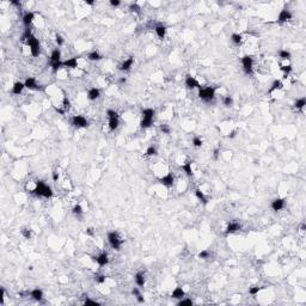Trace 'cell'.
I'll return each mask as SVG.
<instances>
[{"mask_svg":"<svg viewBox=\"0 0 306 306\" xmlns=\"http://www.w3.org/2000/svg\"><path fill=\"white\" fill-rule=\"evenodd\" d=\"M240 230V225L238 222H230L227 228H226V234H230V233H233L236 231Z\"/></svg>","mask_w":306,"mask_h":306,"instance_id":"603a6c76","label":"cell"},{"mask_svg":"<svg viewBox=\"0 0 306 306\" xmlns=\"http://www.w3.org/2000/svg\"><path fill=\"white\" fill-rule=\"evenodd\" d=\"M178 305L182 306V305H193V301H191L190 299H181L180 301H178Z\"/></svg>","mask_w":306,"mask_h":306,"instance_id":"ee69618b","label":"cell"},{"mask_svg":"<svg viewBox=\"0 0 306 306\" xmlns=\"http://www.w3.org/2000/svg\"><path fill=\"white\" fill-rule=\"evenodd\" d=\"M185 86L188 88H190V90H193V88H200L201 85L199 84V81L194 78V76H191V75H187V78H185Z\"/></svg>","mask_w":306,"mask_h":306,"instance_id":"ba28073f","label":"cell"},{"mask_svg":"<svg viewBox=\"0 0 306 306\" xmlns=\"http://www.w3.org/2000/svg\"><path fill=\"white\" fill-rule=\"evenodd\" d=\"M222 103L226 108H231L233 105V98L231 96H225L224 97V100H222Z\"/></svg>","mask_w":306,"mask_h":306,"instance_id":"4dcf8cb0","label":"cell"},{"mask_svg":"<svg viewBox=\"0 0 306 306\" xmlns=\"http://www.w3.org/2000/svg\"><path fill=\"white\" fill-rule=\"evenodd\" d=\"M135 282H136V285L139 286V287H144V285H145V275H144V273H136L135 274Z\"/></svg>","mask_w":306,"mask_h":306,"instance_id":"cb8c5ba5","label":"cell"},{"mask_svg":"<svg viewBox=\"0 0 306 306\" xmlns=\"http://www.w3.org/2000/svg\"><path fill=\"white\" fill-rule=\"evenodd\" d=\"M12 5H15V6H20V3L19 1H11Z\"/></svg>","mask_w":306,"mask_h":306,"instance_id":"91938a15","label":"cell"},{"mask_svg":"<svg viewBox=\"0 0 306 306\" xmlns=\"http://www.w3.org/2000/svg\"><path fill=\"white\" fill-rule=\"evenodd\" d=\"M219 153H220V149L219 148H216V149H214V159L215 160H218V158H219Z\"/></svg>","mask_w":306,"mask_h":306,"instance_id":"f5cc1de1","label":"cell"},{"mask_svg":"<svg viewBox=\"0 0 306 306\" xmlns=\"http://www.w3.org/2000/svg\"><path fill=\"white\" fill-rule=\"evenodd\" d=\"M95 280H96V282H98V284H104L105 282V276L104 275H97L95 277Z\"/></svg>","mask_w":306,"mask_h":306,"instance_id":"f6af8a7d","label":"cell"},{"mask_svg":"<svg viewBox=\"0 0 306 306\" xmlns=\"http://www.w3.org/2000/svg\"><path fill=\"white\" fill-rule=\"evenodd\" d=\"M99 96H100V91H99V88H97V87L90 88V90H88V92H87V98L90 99V100H95V99H97Z\"/></svg>","mask_w":306,"mask_h":306,"instance_id":"2e32d148","label":"cell"},{"mask_svg":"<svg viewBox=\"0 0 306 306\" xmlns=\"http://www.w3.org/2000/svg\"><path fill=\"white\" fill-rule=\"evenodd\" d=\"M132 294H133L134 297H139V295H140V291H139V288L134 287V288L132 289Z\"/></svg>","mask_w":306,"mask_h":306,"instance_id":"816d5d0a","label":"cell"},{"mask_svg":"<svg viewBox=\"0 0 306 306\" xmlns=\"http://www.w3.org/2000/svg\"><path fill=\"white\" fill-rule=\"evenodd\" d=\"M262 289V287H258V286H255V287H251V288H249V293L251 295H256L257 293L260 292Z\"/></svg>","mask_w":306,"mask_h":306,"instance_id":"f35d334b","label":"cell"},{"mask_svg":"<svg viewBox=\"0 0 306 306\" xmlns=\"http://www.w3.org/2000/svg\"><path fill=\"white\" fill-rule=\"evenodd\" d=\"M108 241H109L110 246L112 249H115V250H120L121 245L123 244V240L119 237V233L115 232V231L108 233Z\"/></svg>","mask_w":306,"mask_h":306,"instance_id":"3957f363","label":"cell"},{"mask_svg":"<svg viewBox=\"0 0 306 306\" xmlns=\"http://www.w3.org/2000/svg\"><path fill=\"white\" fill-rule=\"evenodd\" d=\"M61 61V52L60 49H54L52 55H50V63H55V62H59Z\"/></svg>","mask_w":306,"mask_h":306,"instance_id":"ffe728a7","label":"cell"},{"mask_svg":"<svg viewBox=\"0 0 306 306\" xmlns=\"http://www.w3.org/2000/svg\"><path fill=\"white\" fill-rule=\"evenodd\" d=\"M136 299H138V301H139V302H144V298H142V295H141V294H140L139 297H136Z\"/></svg>","mask_w":306,"mask_h":306,"instance_id":"680465c9","label":"cell"},{"mask_svg":"<svg viewBox=\"0 0 306 306\" xmlns=\"http://www.w3.org/2000/svg\"><path fill=\"white\" fill-rule=\"evenodd\" d=\"M129 10H131L132 12H136V13H140V7H139L136 4H132V5L129 6Z\"/></svg>","mask_w":306,"mask_h":306,"instance_id":"7dc6e473","label":"cell"},{"mask_svg":"<svg viewBox=\"0 0 306 306\" xmlns=\"http://www.w3.org/2000/svg\"><path fill=\"white\" fill-rule=\"evenodd\" d=\"M119 127V117H111L109 119V129L115 131Z\"/></svg>","mask_w":306,"mask_h":306,"instance_id":"83f0119b","label":"cell"},{"mask_svg":"<svg viewBox=\"0 0 306 306\" xmlns=\"http://www.w3.org/2000/svg\"><path fill=\"white\" fill-rule=\"evenodd\" d=\"M87 59L91 60V61H99V60L103 59V56H102L98 52H92V53H90L87 55Z\"/></svg>","mask_w":306,"mask_h":306,"instance_id":"f1b7e54d","label":"cell"},{"mask_svg":"<svg viewBox=\"0 0 306 306\" xmlns=\"http://www.w3.org/2000/svg\"><path fill=\"white\" fill-rule=\"evenodd\" d=\"M236 135H237V131H232L231 133H230V135H228V138H230V139H233V138H234Z\"/></svg>","mask_w":306,"mask_h":306,"instance_id":"9f6ffc18","label":"cell"},{"mask_svg":"<svg viewBox=\"0 0 306 306\" xmlns=\"http://www.w3.org/2000/svg\"><path fill=\"white\" fill-rule=\"evenodd\" d=\"M30 295H31L32 299H35L36 301H41V300L43 299V292H42V289H40V288H35V289H32V291L30 292Z\"/></svg>","mask_w":306,"mask_h":306,"instance_id":"e0dca14e","label":"cell"},{"mask_svg":"<svg viewBox=\"0 0 306 306\" xmlns=\"http://www.w3.org/2000/svg\"><path fill=\"white\" fill-rule=\"evenodd\" d=\"M69 107H71L69 99H68L67 97H65V98H63V109H65V111H66V110H68V109H69Z\"/></svg>","mask_w":306,"mask_h":306,"instance_id":"bcb514c9","label":"cell"},{"mask_svg":"<svg viewBox=\"0 0 306 306\" xmlns=\"http://www.w3.org/2000/svg\"><path fill=\"white\" fill-rule=\"evenodd\" d=\"M86 234L87 236H93V228H87L86 230Z\"/></svg>","mask_w":306,"mask_h":306,"instance_id":"11a10c76","label":"cell"},{"mask_svg":"<svg viewBox=\"0 0 306 306\" xmlns=\"http://www.w3.org/2000/svg\"><path fill=\"white\" fill-rule=\"evenodd\" d=\"M4 299H5V289L1 288V297H0V302L4 304Z\"/></svg>","mask_w":306,"mask_h":306,"instance_id":"db71d44e","label":"cell"},{"mask_svg":"<svg viewBox=\"0 0 306 306\" xmlns=\"http://www.w3.org/2000/svg\"><path fill=\"white\" fill-rule=\"evenodd\" d=\"M231 40L236 46H239L241 43V35L240 34H232Z\"/></svg>","mask_w":306,"mask_h":306,"instance_id":"1f68e13d","label":"cell"},{"mask_svg":"<svg viewBox=\"0 0 306 306\" xmlns=\"http://www.w3.org/2000/svg\"><path fill=\"white\" fill-rule=\"evenodd\" d=\"M199 97L205 100V102H211L215 97V88L214 87H200L199 88Z\"/></svg>","mask_w":306,"mask_h":306,"instance_id":"7a4b0ae2","label":"cell"},{"mask_svg":"<svg viewBox=\"0 0 306 306\" xmlns=\"http://www.w3.org/2000/svg\"><path fill=\"white\" fill-rule=\"evenodd\" d=\"M32 193L38 196V197H46V199H50L53 196V190L49 185H47L44 182L42 181H37L36 182V188L32 190Z\"/></svg>","mask_w":306,"mask_h":306,"instance_id":"6da1fadb","label":"cell"},{"mask_svg":"<svg viewBox=\"0 0 306 306\" xmlns=\"http://www.w3.org/2000/svg\"><path fill=\"white\" fill-rule=\"evenodd\" d=\"M195 195H196V197H197V199H199V200H200V201L203 203V205H205V206H207V203H208V199L205 196V194H203V193H202V191H201L200 189H196V190H195Z\"/></svg>","mask_w":306,"mask_h":306,"instance_id":"484cf974","label":"cell"},{"mask_svg":"<svg viewBox=\"0 0 306 306\" xmlns=\"http://www.w3.org/2000/svg\"><path fill=\"white\" fill-rule=\"evenodd\" d=\"M160 131H161L164 134H170V132H171L170 127H169L168 124H161V126H160Z\"/></svg>","mask_w":306,"mask_h":306,"instance_id":"b9f144b4","label":"cell"},{"mask_svg":"<svg viewBox=\"0 0 306 306\" xmlns=\"http://www.w3.org/2000/svg\"><path fill=\"white\" fill-rule=\"evenodd\" d=\"M305 105H306V98L305 97L299 98L294 102V108H297V109H302Z\"/></svg>","mask_w":306,"mask_h":306,"instance_id":"f546056e","label":"cell"},{"mask_svg":"<svg viewBox=\"0 0 306 306\" xmlns=\"http://www.w3.org/2000/svg\"><path fill=\"white\" fill-rule=\"evenodd\" d=\"M61 67H63V62L59 61V62H55V63H52V68H53V72H58Z\"/></svg>","mask_w":306,"mask_h":306,"instance_id":"74e56055","label":"cell"},{"mask_svg":"<svg viewBox=\"0 0 306 306\" xmlns=\"http://www.w3.org/2000/svg\"><path fill=\"white\" fill-rule=\"evenodd\" d=\"M184 295H185V292L182 289V287H176L172 292V294H171V297L173 299H183Z\"/></svg>","mask_w":306,"mask_h":306,"instance_id":"ac0fdd59","label":"cell"},{"mask_svg":"<svg viewBox=\"0 0 306 306\" xmlns=\"http://www.w3.org/2000/svg\"><path fill=\"white\" fill-rule=\"evenodd\" d=\"M24 87H25V84L22 83V81H17L13 84V86H12V93L13 95H20L24 90Z\"/></svg>","mask_w":306,"mask_h":306,"instance_id":"9a60e30c","label":"cell"},{"mask_svg":"<svg viewBox=\"0 0 306 306\" xmlns=\"http://www.w3.org/2000/svg\"><path fill=\"white\" fill-rule=\"evenodd\" d=\"M279 55H280V58L281 59H284V60H289L291 59V53L288 52V50H284V49H281L279 52Z\"/></svg>","mask_w":306,"mask_h":306,"instance_id":"d6a6232c","label":"cell"},{"mask_svg":"<svg viewBox=\"0 0 306 306\" xmlns=\"http://www.w3.org/2000/svg\"><path fill=\"white\" fill-rule=\"evenodd\" d=\"M270 206H272L273 211H275V212L281 211V209L285 207V200H284V199H276V200H274V201L272 202Z\"/></svg>","mask_w":306,"mask_h":306,"instance_id":"4fadbf2b","label":"cell"},{"mask_svg":"<svg viewBox=\"0 0 306 306\" xmlns=\"http://www.w3.org/2000/svg\"><path fill=\"white\" fill-rule=\"evenodd\" d=\"M153 123V119L152 117H142L141 122H140V126H141V128H148L151 127Z\"/></svg>","mask_w":306,"mask_h":306,"instance_id":"4316f807","label":"cell"},{"mask_svg":"<svg viewBox=\"0 0 306 306\" xmlns=\"http://www.w3.org/2000/svg\"><path fill=\"white\" fill-rule=\"evenodd\" d=\"M110 5L112 7H117V6L121 5V1H120V0H110Z\"/></svg>","mask_w":306,"mask_h":306,"instance_id":"f907efd6","label":"cell"},{"mask_svg":"<svg viewBox=\"0 0 306 306\" xmlns=\"http://www.w3.org/2000/svg\"><path fill=\"white\" fill-rule=\"evenodd\" d=\"M154 30H156V34L158 35V37L160 40L165 38V35H166V27H165V25H157Z\"/></svg>","mask_w":306,"mask_h":306,"instance_id":"44dd1931","label":"cell"},{"mask_svg":"<svg viewBox=\"0 0 306 306\" xmlns=\"http://www.w3.org/2000/svg\"><path fill=\"white\" fill-rule=\"evenodd\" d=\"M282 86H284L282 81H281V80H279V79H276V80H274V81H273V84H272V87L269 88V90H268V93H273L274 91H276V90H280V88H282Z\"/></svg>","mask_w":306,"mask_h":306,"instance_id":"7402d4cb","label":"cell"},{"mask_svg":"<svg viewBox=\"0 0 306 306\" xmlns=\"http://www.w3.org/2000/svg\"><path fill=\"white\" fill-rule=\"evenodd\" d=\"M35 19V13L34 12H25V15L23 16V23L27 28L30 27V24L32 23V20Z\"/></svg>","mask_w":306,"mask_h":306,"instance_id":"5bb4252c","label":"cell"},{"mask_svg":"<svg viewBox=\"0 0 306 306\" xmlns=\"http://www.w3.org/2000/svg\"><path fill=\"white\" fill-rule=\"evenodd\" d=\"M126 81H127L126 78H121V79H120V83H121V84H126Z\"/></svg>","mask_w":306,"mask_h":306,"instance_id":"6125c7cd","label":"cell"},{"mask_svg":"<svg viewBox=\"0 0 306 306\" xmlns=\"http://www.w3.org/2000/svg\"><path fill=\"white\" fill-rule=\"evenodd\" d=\"M85 305H93V306H99V302L95 301V300H91V299H86L85 300Z\"/></svg>","mask_w":306,"mask_h":306,"instance_id":"681fc988","label":"cell"},{"mask_svg":"<svg viewBox=\"0 0 306 306\" xmlns=\"http://www.w3.org/2000/svg\"><path fill=\"white\" fill-rule=\"evenodd\" d=\"M63 67H68V68H76L78 67V60L76 58H71L66 61H63Z\"/></svg>","mask_w":306,"mask_h":306,"instance_id":"d6986e66","label":"cell"},{"mask_svg":"<svg viewBox=\"0 0 306 306\" xmlns=\"http://www.w3.org/2000/svg\"><path fill=\"white\" fill-rule=\"evenodd\" d=\"M107 115H108L109 119H111V117H119V114L115 111V110H111V109H108V110H107Z\"/></svg>","mask_w":306,"mask_h":306,"instance_id":"60d3db41","label":"cell"},{"mask_svg":"<svg viewBox=\"0 0 306 306\" xmlns=\"http://www.w3.org/2000/svg\"><path fill=\"white\" fill-rule=\"evenodd\" d=\"M72 123L74 127H78V128H85V127L88 126L87 120L84 116H80V115H76V116H73L72 119Z\"/></svg>","mask_w":306,"mask_h":306,"instance_id":"8992f818","label":"cell"},{"mask_svg":"<svg viewBox=\"0 0 306 306\" xmlns=\"http://www.w3.org/2000/svg\"><path fill=\"white\" fill-rule=\"evenodd\" d=\"M73 214L74 215H76V216H80L81 214H83V208H81V206L80 205H75L74 207H73Z\"/></svg>","mask_w":306,"mask_h":306,"instance_id":"836d02e7","label":"cell"},{"mask_svg":"<svg viewBox=\"0 0 306 306\" xmlns=\"http://www.w3.org/2000/svg\"><path fill=\"white\" fill-rule=\"evenodd\" d=\"M199 257L202 258V260H206L209 257V251L208 250H202L200 253H199Z\"/></svg>","mask_w":306,"mask_h":306,"instance_id":"ab89813d","label":"cell"},{"mask_svg":"<svg viewBox=\"0 0 306 306\" xmlns=\"http://www.w3.org/2000/svg\"><path fill=\"white\" fill-rule=\"evenodd\" d=\"M181 169L188 175V176H194V172H193V169H191V161H185L182 166H181Z\"/></svg>","mask_w":306,"mask_h":306,"instance_id":"d4e9b609","label":"cell"},{"mask_svg":"<svg viewBox=\"0 0 306 306\" xmlns=\"http://www.w3.org/2000/svg\"><path fill=\"white\" fill-rule=\"evenodd\" d=\"M27 43H28V46L30 47V52H31V55H32L34 58H36V56L40 55L41 44H40V41H38L34 35H32V36L29 38V40L27 41Z\"/></svg>","mask_w":306,"mask_h":306,"instance_id":"277c9868","label":"cell"},{"mask_svg":"<svg viewBox=\"0 0 306 306\" xmlns=\"http://www.w3.org/2000/svg\"><path fill=\"white\" fill-rule=\"evenodd\" d=\"M202 144H203V142H202V139H201V138H199V136H195V138L193 139V145H194L195 147H197V148H199V147H201V146H202Z\"/></svg>","mask_w":306,"mask_h":306,"instance_id":"8d00e7d4","label":"cell"},{"mask_svg":"<svg viewBox=\"0 0 306 306\" xmlns=\"http://www.w3.org/2000/svg\"><path fill=\"white\" fill-rule=\"evenodd\" d=\"M22 236L27 239H30L31 238V230L30 228H23L22 230Z\"/></svg>","mask_w":306,"mask_h":306,"instance_id":"d590c367","label":"cell"},{"mask_svg":"<svg viewBox=\"0 0 306 306\" xmlns=\"http://www.w3.org/2000/svg\"><path fill=\"white\" fill-rule=\"evenodd\" d=\"M159 182H160L163 185H165V187H171V185L173 184V182H175V177H173V175L170 172V173H168L166 176L159 178Z\"/></svg>","mask_w":306,"mask_h":306,"instance_id":"9c48e42d","label":"cell"},{"mask_svg":"<svg viewBox=\"0 0 306 306\" xmlns=\"http://www.w3.org/2000/svg\"><path fill=\"white\" fill-rule=\"evenodd\" d=\"M55 41H56L58 46H62L63 43H65V41H63V38H62V36H61V35H56V37H55Z\"/></svg>","mask_w":306,"mask_h":306,"instance_id":"c3c4849f","label":"cell"},{"mask_svg":"<svg viewBox=\"0 0 306 306\" xmlns=\"http://www.w3.org/2000/svg\"><path fill=\"white\" fill-rule=\"evenodd\" d=\"M93 260H95L100 267H104V265H107V264L109 263V258H108V253H107V252H102L99 256L95 257Z\"/></svg>","mask_w":306,"mask_h":306,"instance_id":"8fae6325","label":"cell"},{"mask_svg":"<svg viewBox=\"0 0 306 306\" xmlns=\"http://www.w3.org/2000/svg\"><path fill=\"white\" fill-rule=\"evenodd\" d=\"M241 65H243V69L246 74H252V65H253V59L251 55H245L241 58Z\"/></svg>","mask_w":306,"mask_h":306,"instance_id":"5b68a950","label":"cell"},{"mask_svg":"<svg viewBox=\"0 0 306 306\" xmlns=\"http://www.w3.org/2000/svg\"><path fill=\"white\" fill-rule=\"evenodd\" d=\"M133 63H134V58L133 56H131V58H128L127 60H124L121 65H120V71H129L131 69V67L133 66Z\"/></svg>","mask_w":306,"mask_h":306,"instance_id":"7c38bea8","label":"cell"},{"mask_svg":"<svg viewBox=\"0 0 306 306\" xmlns=\"http://www.w3.org/2000/svg\"><path fill=\"white\" fill-rule=\"evenodd\" d=\"M292 69H293V68H292L291 65H287V66H282V67H281V71L285 73V75H288V74L292 72Z\"/></svg>","mask_w":306,"mask_h":306,"instance_id":"7bdbcfd3","label":"cell"},{"mask_svg":"<svg viewBox=\"0 0 306 306\" xmlns=\"http://www.w3.org/2000/svg\"><path fill=\"white\" fill-rule=\"evenodd\" d=\"M24 84H25V87L29 88V90H41V87L37 85L35 78H27Z\"/></svg>","mask_w":306,"mask_h":306,"instance_id":"30bf717a","label":"cell"},{"mask_svg":"<svg viewBox=\"0 0 306 306\" xmlns=\"http://www.w3.org/2000/svg\"><path fill=\"white\" fill-rule=\"evenodd\" d=\"M292 17L293 16L291 13V11L287 10V8H284V10L280 11V13L277 16V23H285V22L292 19Z\"/></svg>","mask_w":306,"mask_h":306,"instance_id":"52a82bcc","label":"cell"},{"mask_svg":"<svg viewBox=\"0 0 306 306\" xmlns=\"http://www.w3.org/2000/svg\"><path fill=\"white\" fill-rule=\"evenodd\" d=\"M59 180V173L58 172H53V181L56 182Z\"/></svg>","mask_w":306,"mask_h":306,"instance_id":"6f0895ef","label":"cell"},{"mask_svg":"<svg viewBox=\"0 0 306 306\" xmlns=\"http://www.w3.org/2000/svg\"><path fill=\"white\" fill-rule=\"evenodd\" d=\"M157 154V148L154 146H149L146 151V156L147 157H152V156H156Z\"/></svg>","mask_w":306,"mask_h":306,"instance_id":"e575fe53","label":"cell"},{"mask_svg":"<svg viewBox=\"0 0 306 306\" xmlns=\"http://www.w3.org/2000/svg\"><path fill=\"white\" fill-rule=\"evenodd\" d=\"M86 4H87V5H93L95 1H93V0H86Z\"/></svg>","mask_w":306,"mask_h":306,"instance_id":"94428289","label":"cell"}]
</instances>
